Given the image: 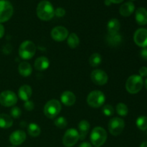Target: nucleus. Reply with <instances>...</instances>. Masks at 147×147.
<instances>
[{"mask_svg": "<svg viewBox=\"0 0 147 147\" xmlns=\"http://www.w3.org/2000/svg\"><path fill=\"white\" fill-rule=\"evenodd\" d=\"M24 109H25L27 111H32L33 109H34V103H33L32 100H30L25 101V103H24Z\"/></svg>", "mask_w": 147, "mask_h": 147, "instance_id": "34", "label": "nucleus"}, {"mask_svg": "<svg viewBox=\"0 0 147 147\" xmlns=\"http://www.w3.org/2000/svg\"><path fill=\"white\" fill-rule=\"evenodd\" d=\"M10 147H15V146H10Z\"/></svg>", "mask_w": 147, "mask_h": 147, "instance_id": "44", "label": "nucleus"}, {"mask_svg": "<svg viewBox=\"0 0 147 147\" xmlns=\"http://www.w3.org/2000/svg\"><path fill=\"white\" fill-rule=\"evenodd\" d=\"M120 22L116 18H113L109 21L107 24V29L109 34H115L119 32L120 30Z\"/></svg>", "mask_w": 147, "mask_h": 147, "instance_id": "21", "label": "nucleus"}, {"mask_svg": "<svg viewBox=\"0 0 147 147\" xmlns=\"http://www.w3.org/2000/svg\"><path fill=\"white\" fill-rule=\"evenodd\" d=\"M37 15L42 21H49L55 16V9L53 4L47 0H42L37 7Z\"/></svg>", "mask_w": 147, "mask_h": 147, "instance_id": "1", "label": "nucleus"}, {"mask_svg": "<svg viewBox=\"0 0 147 147\" xmlns=\"http://www.w3.org/2000/svg\"><path fill=\"white\" fill-rule=\"evenodd\" d=\"M10 114H11V117L14 118V119H18L22 114V111L17 106H14L10 111Z\"/></svg>", "mask_w": 147, "mask_h": 147, "instance_id": "32", "label": "nucleus"}, {"mask_svg": "<svg viewBox=\"0 0 147 147\" xmlns=\"http://www.w3.org/2000/svg\"><path fill=\"white\" fill-rule=\"evenodd\" d=\"M141 57L144 60H147V47H144L143 50H141Z\"/></svg>", "mask_w": 147, "mask_h": 147, "instance_id": "36", "label": "nucleus"}, {"mask_svg": "<svg viewBox=\"0 0 147 147\" xmlns=\"http://www.w3.org/2000/svg\"><path fill=\"white\" fill-rule=\"evenodd\" d=\"M36 53V46L32 41H24L20 45L19 55L24 60H30Z\"/></svg>", "mask_w": 147, "mask_h": 147, "instance_id": "4", "label": "nucleus"}, {"mask_svg": "<svg viewBox=\"0 0 147 147\" xmlns=\"http://www.w3.org/2000/svg\"><path fill=\"white\" fill-rule=\"evenodd\" d=\"M32 90L31 87L28 85H24V86H21L19 89V97L20 98V99L24 100V101L28 100L32 96Z\"/></svg>", "mask_w": 147, "mask_h": 147, "instance_id": "20", "label": "nucleus"}, {"mask_svg": "<svg viewBox=\"0 0 147 147\" xmlns=\"http://www.w3.org/2000/svg\"><path fill=\"white\" fill-rule=\"evenodd\" d=\"M65 10L63 7H57L55 10V15L57 16V17H63L65 15Z\"/></svg>", "mask_w": 147, "mask_h": 147, "instance_id": "33", "label": "nucleus"}, {"mask_svg": "<svg viewBox=\"0 0 147 147\" xmlns=\"http://www.w3.org/2000/svg\"><path fill=\"white\" fill-rule=\"evenodd\" d=\"M90 142L94 146H101L107 139V132L103 128L97 126L92 130L90 134Z\"/></svg>", "mask_w": 147, "mask_h": 147, "instance_id": "3", "label": "nucleus"}, {"mask_svg": "<svg viewBox=\"0 0 147 147\" xmlns=\"http://www.w3.org/2000/svg\"><path fill=\"white\" fill-rule=\"evenodd\" d=\"M136 126L141 131H146L147 129V116H142L136 119Z\"/></svg>", "mask_w": 147, "mask_h": 147, "instance_id": "28", "label": "nucleus"}, {"mask_svg": "<svg viewBox=\"0 0 147 147\" xmlns=\"http://www.w3.org/2000/svg\"><path fill=\"white\" fill-rule=\"evenodd\" d=\"M26 139V134L24 131L17 130L13 132L9 136V142L14 146H19L24 143Z\"/></svg>", "mask_w": 147, "mask_h": 147, "instance_id": "14", "label": "nucleus"}, {"mask_svg": "<svg viewBox=\"0 0 147 147\" xmlns=\"http://www.w3.org/2000/svg\"><path fill=\"white\" fill-rule=\"evenodd\" d=\"M94 147H99V146H94Z\"/></svg>", "mask_w": 147, "mask_h": 147, "instance_id": "45", "label": "nucleus"}, {"mask_svg": "<svg viewBox=\"0 0 147 147\" xmlns=\"http://www.w3.org/2000/svg\"><path fill=\"white\" fill-rule=\"evenodd\" d=\"M13 124L12 118L5 113L0 114V128L1 129H8Z\"/></svg>", "mask_w": 147, "mask_h": 147, "instance_id": "23", "label": "nucleus"}, {"mask_svg": "<svg viewBox=\"0 0 147 147\" xmlns=\"http://www.w3.org/2000/svg\"><path fill=\"white\" fill-rule=\"evenodd\" d=\"M135 10V5L131 1H127L122 4L119 8V13L123 17H129Z\"/></svg>", "mask_w": 147, "mask_h": 147, "instance_id": "17", "label": "nucleus"}, {"mask_svg": "<svg viewBox=\"0 0 147 147\" xmlns=\"http://www.w3.org/2000/svg\"><path fill=\"white\" fill-rule=\"evenodd\" d=\"M80 44L79 37L76 33H71L67 37V45L71 48H76Z\"/></svg>", "mask_w": 147, "mask_h": 147, "instance_id": "26", "label": "nucleus"}, {"mask_svg": "<svg viewBox=\"0 0 147 147\" xmlns=\"http://www.w3.org/2000/svg\"><path fill=\"white\" fill-rule=\"evenodd\" d=\"M131 1H135V0H131Z\"/></svg>", "mask_w": 147, "mask_h": 147, "instance_id": "43", "label": "nucleus"}, {"mask_svg": "<svg viewBox=\"0 0 147 147\" xmlns=\"http://www.w3.org/2000/svg\"><path fill=\"white\" fill-rule=\"evenodd\" d=\"M14 12L12 4L8 0H0V24L8 21Z\"/></svg>", "mask_w": 147, "mask_h": 147, "instance_id": "7", "label": "nucleus"}, {"mask_svg": "<svg viewBox=\"0 0 147 147\" xmlns=\"http://www.w3.org/2000/svg\"><path fill=\"white\" fill-rule=\"evenodd\" d=\"M135 19L139 25L147 24V10L144 7H139L135 13Z\"/></svg>", "mask_w": 147, "mask_h": 147, "instance_id": "16", "label": "nucleus"}, {"mask_svg": "<svg viewBox=\"0 0 147 147\" xmlns=\"http://www.w3.org/2000/svg\"><path fill=\"white\" fill-rule=\"evenodd\" d=\"M144 86L143 78L140 76L133 75L127 79L126 82V89L131 94L138 93Z\"/></svg>", "mask_w": 147, "mask_h": 147, "instance_id": "2", "label": "nucleus"}, {"mask_svg": "<svg viewBox=\"0 0 147 147\" xmlns=\"http://www.w3.org/2000/svg\"><path fill=\"white\" fill-rule=\"evenodd\" d=\"M90 78L93 83L98 86H103L106 84L109 80V77L106 72L99 69H96L92 72L90 74Z\"/></svg>", "mask_w": 147, "mask_h": 147, "instance_id": "11", "label": "nucleus"}, {"mask_svg": "<svg viewBox=\"0 0 147 147\" xmlns=\"http://www.w3.org/2000/svg\"><path fill=\"white\" fill-rule=\"evenodd\" d=\"M107 40L108 43L111 46H114V47H116V46L121 44V42L122 41V37L119 33L115 34H109Z\"/></svg>", "mask_w": 147, "mask_h": 147, "instance_id": "25", "label": "nucleus"}, {"mask_svg": "<svg viewBox=\"0 0 147 147\" xmlns=\"http://www.w3.org/2000/svg\"><path fill=\"white\" fill-rule=\"evenodd\" d=\"M61 102L67 106H71L76 103V97L73 93L69 90L64 91L60 96Z\"/></svg>", "mask_w": 147, "mask_h": 147, "instance_id": "15", "label": "nucleus"}, {"mask_svg": "<svg viewBox=\"0 0 147 147\" xmlns=\"http://www.w3.org/2000/svg\"><path fill=\"white\" fill-rule=\"evenodd\" d=\"M102 62V57L98 53H93L89 58V63L92 67H98Z\"/></svg>", "mask_w": 147, "mask_h": 147, "instance_id": "27", "label": "nucleus"}, {"mask_svg": "<svg viewBox=\"0 0 147 147\" xmlns=\"http://www.w3.org/2000/svg\"><path fill=\"white\" fill-rule=\"evenodd\" d=\"M134 40L136 45L141 47H147V30L145 28H139L135 32Z\"/></svg>", "mask_w": 147, "mask_h": 147, "instance_id": "13", "label": "nucleus"}, {"mask_svg": "<svg viewBox=\"0 0 147 147\" xmlns=\"http://www.w3.org/2000/svg\"><path fill=\"white\" fill-rule=\"evenodd\" d=\"M116 112L121 116H126L129 113L127 106L123 103H118L116 106Z\"/></svg>", "mask_w": 147, "mask_h": 147, "instance_id": "29", "label": "nucleus"}, {"mask_svg": "<svg viewBox=\"0 0 147 147\" xmlns=\"http://www.w3.org/2000/svg\"><path fill=\"white\" fill-rule=\"evenodd\" d=\"M79 147H92V145L88 142H83L80 144Z\"/></svg>", "mask_w": 147, "mask_h": 147, "instance_id": "38", "label": "nucleus"}, {"mask_svg": "<svg viewBox=\"0 0 147 147\" xmlns=\"http://www.w3.org/2000/svg\"><path fill=\"white\" fill-rule=\"evenodd\" d=\"M140 147H147V142H144L141 144Z\"/></svg>", "mask_w": 147, "mask_h": 147, "instance_id": "41", "label": "nucleus"}, {"mask_svg": "<svg viewBox=\"0 0 147 147\" xmlns=\"http://www.w3.org/2000/svg\"><path fill=\"white\" fill-rule=\"evenodd\" d=\"M49 66H50V61L48 58L44 56L39 57L34 61V68L40 71L47 70Z\"/></svg>", "mask_w": 147, "mask_h": 147, "instance_id": "19", "label": "nucleus"}, {"mask_svg": "<svg viewBox=\"0 0 147 147\" xmlns=\"http://www.w3.org/2000/svg\"><path fill=\"white\" fill-rule=\"evenodd\" d=\"M62 109L61 103L57 100H50L46 103L44 107V113L48 119H55Z\"/></svg>", "mask_w": 147, "mask_h": 147, "instance_id": "5", "label": "nucleus"}, {"mask_svg": "<svg viewBox=\"0 0 147 147\" xmlns=\"http://www.w3.org/2000/svg\"><path fill=\"white\" fill-rule=\"evenodd\" d=\"M111 1L112 4H120V3H121L122 1H123L124 0H110Z\"/></svg>", "mask_w": 147, "mask_h": 147, "instance_id": "39", "label": "nucleus"}, {"mask_svg": "<svg viewBox=\"0 0 147 147\" xmlns=\"http://www.w3.org/2000/svg\"><path fill=\"white\" fill-rule=\"evenodd\" d=\"M17 97L11 90H4L0 93V103L5 107H10L16 104Z\"/></svg>", "mask_w": 147, "mask_h": 147, "instance_id": "10", "label": "nucleus"}, {"mask_svg": "<svg viewBox=\"0 0 147 147\" xmlns=\"http://www.w3.org/2000/svg\"><path fill=\"white\" fill-rule=\"evenodd\" d=\"M78 140V131L75 129H69L63 136V144L65 147H72L76 144Z\"/></svg>", "mask_w": 147, "mask_h": 147, "instance_id": "9", "label": "nucleus"}, {"mask_svg": "<svg viewBox=\"0 0 147 147\" xmlns=\"http://www.w3.org/2000/svg\"><path fill=\"white\" fill-rule=\"evenodd\" d=\"M109 131L113 136H119L122 133L125 127L124 121L120 118L115 117L111 119L108 124Z\"/></svg>", "mask_w": 147, "mask_h": 147, "instance_id": "8", "label": "nucleus"}, {"mask_svg": "<svg viewBox=\"0 0 147 147\" xmlns=\"http://www.w3.org/2000/svg\"><path fill=\"white\" fill-rule=\"evenodd\" d=\"M27 132L32 137H37L41 133V129L37 123H31L27 127Z\"/></svg>", "mask_w": 147, "mask_h": 147, "instance_id": "24", "label": "nucleus"}, {"mask_svg": "<svg viewBox=\"0 0 147 147\" xmlns=\"http://www.w3.org/2000/svg\"><path fill=\"white\" fill-rule=\"evenodd\" d=\"M104 2H105V4H106V6H110L111 4H112L111 1L110 0H105Z\"/></svg>", "mask_w": 147, "mask_h": 147, "instance_id": "40", "label": "nucleus"}, {"mask_svg": "<svg viewBox=\"0 0 147 147\" xmlns=\"http://www.w3.org/2000/svg\"><path fill=\"white\" fill-rule=\"evenodd\" d=\"M68 35V30L63 26H57L54 27L51 31V37L55 41H64L67 38Z\"/></svg>", "mask_w": 147, "mask_h": 147, "instance_id": "12", "label": "nucleus"}, {"mask_svg": "<svg viewBox=\"0 0 147 147\" xmlns=\"http://www.w3.org/2000/svg\"><path fill=\"white\" fill-rule=\"evenodd\" d=\"M90 130V123L86 120H82L78 123V134L79 139L83 140L86 139V136Z\"/></svg>", "mask_w": 147, "mask_h": 147, "instance_id": "18", "label": "nucleus"}, {"mask_svg": "<svg viewBox=\"0 0 147 147\" xmlns=\"http://www.w3.org/2000/svg\"><path fill=\"white\" fill-rule=\"evenodd\" d=\"M19 73L21 76L24 77H28L32 74V67L31 65L27 62H22L18 67Z\"/></svg>", "mask_w": 147, "mask_h": 147, "instance_id": "22", "label": "nucleus"}, {"mask_svg": "<svg viewBox=\"0 0 147 147\" xmlns=\"http://www.w3.org/2000/svg\"><path fill=\"white\" fill-rule=\"evenodd\" d=\"M4 32H5V30H4V26H3L1 24H0V39L4 36Z\"/></svg>", "mask_w": 147, "mask_h": 147, "instance_id": "37", "label": "nucleus"}, {"mask_svg": "<svg viewBox=\"0 0 147 147\" xmlns=\"http://www.w3.org/2000/svg\"><path fill=\"white\" fill-rule=\"evenodd\" d=\"M105 95L100 90H93L90 92L87 97L88 104L94 109L101 107L105 103Z\"/></svg>", "mask_w": 147, "mask_h": 147, "instance_id": "6", "label": "nucleus"}, {"mask_svg": "<svg viewBox=\"0 0 147 147\" xmlns=\"http://www.w3.org/2000/svg\"><path fill=\"white\" fill-rule=\"evenodd\" d=\"M139 76L141 77H146L147 76V67H145V66H143V67H141L139 70Z\"/></svg>", "mask_w": 147, "mask_h": 147, "instance_id": "35", "label": "nucleus"}, {"mask_svg": "<svg viewBox=\"0 0 147 147\" xmlns=\"http://www.w3.org/2000/svg\"><path fill=\"white\" fill-rule=\"evenodd\" d=\"M144 83V84H145V88H146V89L147 90V79H146V80H145V82Z\"/></svg>", "mask_w": 147, "mask_h": 147, "instance_id": "42", "label": "nucleus"}, {"mask_svg": "<svg viewBox=\"0 0 147 147\" xmlns=\"http://www.w3.org/2000/svg\"><path fill=\"white\" fill-rule=\"evenodd\" d=\"M102 111L105 116H111L114 113V109H113V106L107 104L103 106V109H102Z\"/></svg>", "mask_w": 147, "mask_h": 147, "instance_id": "31", "label": "nucleus"}, {"mask_svg": "<svg viewBox=\"0 0 147 147\" xmlns=\"http://www.w3.org/2000/svg\"><path fill=\"white\" fill-rule=\"evenodd\" d=\"M54 123L57 128H60V129H64V128H65L66 126H67V122L65 118L59 117L57 118V119L55 120Z\"/></svg>", "mask_w": 147, "mask_h": 147, "instance_id": "30", "label": "nucleus"}]
</instances>
